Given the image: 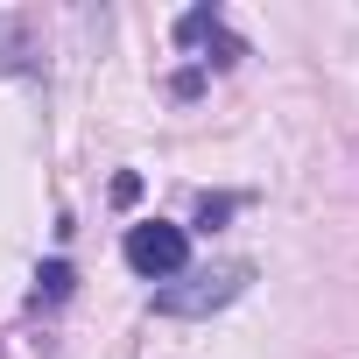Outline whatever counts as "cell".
<instances>
[{
    "instance_id": "7a4b0ae2",
    "label": "cell",
    "mask_w": 359,
    "mask_h": 359,
    "mask_svg": "<svg viewBox=\"0 0 359 359\" xmlns=\"http://www.w3.org/2000/svg\"><path fill=\"white\" fill-rule=\"evenodd\" d=\"M127 268L141 282H176L191 268V233L184 226H169V219H148V226H127Z\"/></svg>"
},
{
    "instance_id": "6da1fadb",
    "label": "cell",
    "mask_w": 359,
    "mask_h": 359,
    "mask_svg": "<svg viewBox=\"0 0 359 359\" xmlns=\"http://www.w3.org/2000/svg\"><path fill=\"white\" fill-rule=\"evenodd\" d=\"M247 282H254V261H205V268H184L176 282H162L155 310L162 317H212L233 296H247Z\"/></svg>"
},
{
    "instance_id": "8992f818",
    "label": "cell",
    "mask_w": 359,
    "mask_h": 359,
    "mask_svg": "<svg viewBox=\"0 0 359 359\" xmlns=\"http://www.w3.org/2000/svg\"><path fill=\"white\" fill-rule=\"evenodd\" d=\"M233 205H240V198H205V205H198V226H219Z\"/></svg>"
},
{
    "instance_id": "277c9868",
    "label": "cell",
    "mask_w": 359,
    "mask_h": 359,
    "mask_svg": "<svg viewBox=\"0 0 359 359\" xmlns=\"http://www.w3.org/2000/svg\"><path fill=\"white\" fill-rule=\"evenodd\" d=\"M0 71H43L36 43H29V15H0Z\"/></svg>"
},
{
    "instance_id": "3957f363",
    "label": "cell",
    "mask_w": 359,
    "mask_h": 359,
    "mask_svg": "<svg viewBox=\"0 0 359 359\" xmlns=\"http://www.w3.org/2000/svg\"><path fill=\"white\" fill-rule=\"evenodd\" d=\"M176 43H184V50H198V43H212V50H219L212 64H233V57H240V43L226 36V15H219V8H191L184 22H176Z\"/></svg>"
},
{
    "instance_id": "5b68a950",
    "label": "cell",
    "mask_w": 359,
    "mask_h": 359,
    "mask_svg": "<svg viewBox=\"0 0 359 359\" xmlns=\"http://www.w3.org/2000/svg\"><path fill=\"white\" fill-rule=\"evenodd\" d=\"M64 296H71V261H50V268L36 275V296H29V303L43 310V303H64Z\"/></svg>"
}]
</instances>
